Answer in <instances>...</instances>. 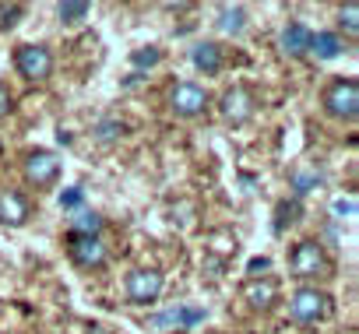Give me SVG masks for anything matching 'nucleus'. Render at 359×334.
Wrapping results in <instances>:
<instances>
[{"label":"nucleus","instance_id":"nucleus-1","mask_svg":"<svg viewBox=\"0 0 359 334\" xmlns=\"http://www.w3.org/2000/svg\"><path fill=\"white\" fill-rule=\"evenodd\" d=\"M324 109L334 120H355V113H359V81L355 78H334L324 88Z\"/></svg>","mask_w":359,"mask_h":334},{"label":"nucleus","instance_id":"nucleus-2","mask_svg":"<svg viewBox=\"0 0 359 334\" xmlns=\"http://www.w3.org/2000/svg\"><path fill=\"white\" fill-rule=\"evenodd\" d=\"M289 313L296 323H317L331 313V295L320 292V288H296L292 299H289Z\"/></svg>","mask_w":359,"mask_h":334},{"label":"nucleus","instance_id":"nucleus-3","mask_svg":"<svg viewBox=\"0 0 359 334\" xmlns=\"http://www.w3.org/2000/svg\"><path fill=\"white\" fill-rule=\"evenodd\" d=\"M22 169H25V183H29V187L46 190V187H53L57 176H60V158H57L53 151H46V148H36V151L25 155Z\"/></svg>","mask_w":359,"mask_h":334},{"label":"nucleus","instance_id":"nucleus-4","mask_svg":"<svg viewBox=\"0 0 359 334\" xmlns=\"http://www.w3.org/2000/svg\"><path fill=\"white\" fill-rule=\"evenodd\" d=\"M162 271H155V267H137V271H130L127 274V285H123V292H127V299L134 302V306H148V302H155L158 295H162Z\"/></svg>","mask_w":359,"mask_h":334},{"label":"nucleus","instance_id":"nucleus-5","mask_svg":"<svg viewBox=\"0 0 359 334\" xmlns=\"http://www.w3.org/2000/svg\"><path fill=\"white\" fill-rule=\"evenodd\" d=\"M15 67H18V74L22 78H29V81H46L50 74H53V53L46 50V46H18V53H15Z\"/></svg>","mask_w":359,"mask_h":334},{"label":"nucleus","instance_id":"nucleus-6","mask_svg":"<svg viewBox=\"0 0 359 334\" xmlns=\"http://www.w3.org/2000/svg\"><path fill=\"white\" fill-rule=\"evenodd\" d=\"M205 106H208V92H205L201 85H194V81L172 85V92H169V109H172L176 116L191 120V116L205 113Z\"/></svg>","mask_w":359,"mask_h":334},{"label":"nucleus","instance_id":"nucleus-7","mask_svg":"<svg viewBox=\"0 0 359 334\" xmlns=\"http://www.w3.org/2000/svg\"><path fill=\"white\" fill-rule=\"evenodd\" d=\"M67 253H71V260H74L78 267H85V271H95V267L106 264V246H102L99 236H74V232H71Z\"/></svg>","mask_w":359,"mask_h":334},{"label":"nucleus","instance_id":"nucleus-8","mask_svg":"<svg viewBox=\"0 0 359 334\" xmlns=\"http://www.w3.org/2000/svg\"><path fill=\"white\" fill-rule=\"evenodd\" d=\"M289 264H292V274L296 278H317V274L327 271V260H324V250H320L317 239H303L292 250V260Z\"/></svg>","mask_w":359,"mask_h":334},{"label":"nucleus","instance_id":"nucleus-9","mask_svg":"<svg viewBox=\"0 0 359 334\" xmlns=\"http://www.w3.org/2000/svg\"><path fill=\"white\" fill-rule=\"evenodd\" d=\"M32 218V204L25 194L4 187L0 190V225H11V229H22L25 222Z\"/></svg>","mask_w":359,"mask_h":334},{"label":"nucleus","instance_id":"nucleus-10","mask_svg":"<svg viewBox=\"0 0 359 334\" xmlns=\"http://www.w3.org/2000/svg\"><path fill=\"white\" fill-rule=\"evenodd\" d=\"M222 116H226L233 127H243V123L254 116V95H250L243 85L229 88V92L222 95Z\"/></svg>","mask_w":359,"mask_h":334},{"label":"nucleus","instance_id":"nucleus-11","mask_svg":"<svg viewBox=\"0 0 359 334\" xmlns=\"http://www.w3.org/2000/svg\"><path fill=\"white\" fill-rule=\"evenodd\" d=\"M310 39H313V32H310L303 22H292V25H285V32H282V50H285L289 57H303V53H310Z\"/></svg>","mask_w":359,"mask_h":334},{"label":"nucleus","instance_id":"nucleus-12","mask_svg":"<svg viewBox=\"0 0 359 334\" xmlns=\"http://www.w3.org/2000/svg\"><path fill=\"white\" fill-rule=\"evenodd\" d=\"M191 60H194V67L201 71V74H219L222 71V46L219 43H198L194 46V53H191Z\"/></svg>","mask_w":359,"mask_h":334},{"label":"nucleus","instance_id":"nucleus-13","mask_svg":"<svg viewBox=\"0 0 359 334\" xmlns=\"http://www.w3.org/2000/svg\"><path fill=\"white\" fill-rule=\"evenodd\" d=\"M243 295H247V302L254 306V309H268L271 302H275V295H278V288H275V281H247L243 285Z\"/></svg>","mask_w":359,"mask_h":334},{"label":"nucleus","instance_id":"nucleus-14","mask_svg":"<svg viewBox=\"0 0 359 334\" xmlns=\"http://www.w3.org/2000/svg\"><path fill=\"white\" fill-rule=\"evenodd\" d=\"M219 29H222L226 36H240V32L247 29V11H243L240 4H222V8H219Z\"/></svg>","mask_w":359,"mask_h":334},{"label":"nucleus","instance_id":"nucleus-15","mask_svg":"<svg viewBox=\"0 0 359 334\" xmlns=\"http://www.w3.org/2000/svg\"><path fill=\"white\" fill-rule=\"evenodd\" d=\"M341 50H345V46H341V39H338L334 32H317V36L310 39V53H317L320 60H334Z\"/></svg>","mask_w":359,"mask_h":334},{"label":"nucleus","instance_id":"nucleus-16","mask_svg":"<svg viewBox=\"0 0 359 334\" xmlns=\"http://www.w3.org/2000/svg\"><path fill=\"white\" fill-rule=\"evenodd\" d=\"M205 320V309H169V313H162V316H155V323L162 327V323H180V327H194V323H201Z\"/></svg>","mask_w":359,"mask_h":334},{"label":"nucleus","instance_id":"nucleus-17","mask_svg":"<svg viewBox=\"0 0 359 334\" xmlns=\"http://www.w3.org/2000/svg\"><path fill=\"white\" fill-rule=\"evenodd\" d=\"M299 211H303V204L296 197L292 201H278V208H275V232H285V225H292L299 218Z\"/></svg>","mask_w":359,"mask_h":334},{"label":"nucleus","instance_id":"nucleus-18","mask_svg":"<svg viewBox=\"0 0 359 334\" xmlns=\"http://www.w3.org/2000/svg\"><path fill=\"white\" fill-rule=\"evenodd\" d=\"M320 183H324L320 173H296V176H292V197L299 201V197H306L310 190H317Z\"/></svg>","mask_w":359,"mask_h":334},{"label":"nucleus","instance_id":"nucleus-19","mask_svg":"<svg viewBox=\"0 0 359 334\" xmlns=\"http://www.w3.org/2000/svg\"><path fill=\"white\" fill-rule=\"evenodd\" d=\"M99 229H102V218L95 215V211H78V218H74V236H99Z\"/></svg>","mask_w":359,"mask_h":334},{"label":"nucleus","instance_id":"nucleus-20","mask_svg":"<svg viewBox=\"0 0 359 334\" xmlns=\"http://www.w3.org/2000/svg\"><path fill=\"white\" fill-rule=\"evenodd\" d=\"M88 4H57V18L64 22V25H81L85 18H88Z\"/></svg>","mask_w":359,"mask_h":334},{"label":"nucleus","instance_id":"nucleus-21","mask_svg":"<svg viewBox=\"0 0 359 334\" xmlns=\"http://www.w3.org/2000/svg\"><path fill=\"white\" fill-rule=\"evenodd\" d=\"M158 60H162V50H158V46H144V50H134V53H130L134 71H151Z\"/></svg>","mask_w":359,"mask_h":334},{"label":"nucleus","instance_id":"nucleus-22","mask_svg":"<svg viewBox=\"0 0 359 334\" xmlns=\"http://www.w3.org/2000/svg\"><path fill=\"white\" fill-rule=\"evenodd\" d=\"M338 25L348 32V36H359V4H345L338 11Z\"/></svg>","mask_w":359,"mask_h":334},{"label":"nucleus","instance_id":"nucleus-23","mask_svg":"<svg viewBox=\"0 0 359 334\" xmlns=\"http://www.w3.org/2000/svg\"><path fill=\"white\" fill-rule=\"evenodd\" d=\"M81 204H85V190H81V187H67V190L60 194V208H64V211H78Z\"/></svg>","mask_w":359,"mask_h":334},{"label":"nucleus","instance_id":"nucleus-24","mask_svg":"<svg viewBox=\"0 0 359 334\" xmlns=\"http://www.w3.org/2000/svg\"><path fill=\"white\" fill-rule=\"evenodd\" d=\"M95 134H99V141H113V137L123 134V123H120V120H102V123L95 127Z\"/></svg>","mask_w":359,"mask_h":334},{"label":"nucleus","instance_id":"nucleus-25","mask_svg":"<svg viewBox=\"0 0 359 334\" xmlns=\"http://www.w3.org/2000/svg\"><path fill=\"white\" fill-rule=\"evenodd\" d=\"M22 15H25V8H22V4H11V8L0 11V18H4L0 25H4V29H15V18H22Z\"/></svg>","mask_w":359,"mask_h":334},{"label":"nucleus","instance_id":"nucleus-26","mask_svg":"<svg viewBox=\"0 0 359 334\" xmlns=\"http://www.w3.org/2000/svg\"><path fill=\"white\" fill-rule=\"evenodd\" d=\"M334 215L352 218V215H355V197H338V201H334Z\"/></svg>","mask_w":359,"mask_h":334},{"label":"nucleus","instance_id":"nucleus-27","mask_svg":"<svg viewBox=\"0 0 359 334\" xmlns=\"http://www.w3.org/2000/svg\"><path fill=\"white\" fill-rule=\"evenodd\" d=\"M8 113H11V92H8V85H0V120Z\"/></svg>","mask_w":359,"mask_h":334},{"label":"nucleus","instance_id":"nucleus-28","mask_svg":"<svg viewBox=\"0 0 359 334\" xmlns=\"http://www.w3.org/2000/svg\"><path fill=\"white\" fill-rule=\"evenodd\" d=\"M268 267H271V260H268V257H254V260L247 264V271H250V274H257V271H268Z\"/></svg>","mask_w":359,"mask_h":334}]
</instances>
